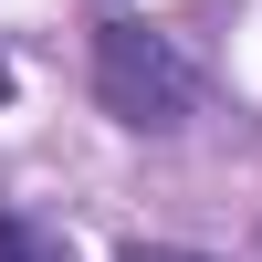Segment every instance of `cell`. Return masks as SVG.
<instances>
[{"label": "cell", "mask_w": 262, "mask_h": 262, "mask_svg": "<svg viewBox=\"0 0 262 262\" xmlns=\"http://www.w3.org/2000/svg\"><path fill=\"white\" fill-rule=\"evenodd\" d=\"M95 105L126 137H179V126L200 116V63H189L158 21L116 11V21H95Z\"/></svg>", "instance_id": "cell-1"}, {"label": "cell", "mask_w": 262, "mask_h": 262, "mask_svg": "<svg viewBox=\"0 0 262 262\" xmlns=\"http://www.w3.org/2000/svg\"><path fill=\"white\" fill-rule=\"evenodd\" d=\"M0 262H63V231H42L32 210H0Z\"/></svg>", "instance_id": "cell-2"}, {"label": "cell", "mask_w": 262, "mask_h": 262, "mask_svg": "<svg viewBox=\"0 0 262 262\" xmlns=\"http://www.w3.org/2000/svg\"><path fill=\"white\" fill-rule=\"evenodd\" d=\"M126 262H210V252H168V242H147V252H126Z\"/></svg>", "instance_id": "cell-3"}]
</instances>
